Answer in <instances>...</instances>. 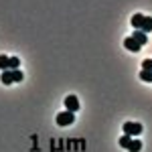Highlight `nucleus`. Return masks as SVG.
<instances>
[{
    "mask_svg": "<svg viewBox=\"0 0 152 152\" xmlns=\"http://www.w3.org/2000/svg\"><path fill=\"white\" fill-rule=\"evenodd\" d=\"M132 39H134L140 47H144V45L148 43V35H146V33H142V31H136V33L132 35Z\"/></svg>",
    "mask_w": 152,
    "mask_h": 152,
    "instance_id": "5",
    "label": "nucleus"
},
{
    "mask_svg": "<svg viewBox=\"0 0 152 152\" xmlns=\"http://www.w3.org/2000/svg\"><path fill=\"white\" fill-rule=\"evenodd\" d=\"M75 122V114L73 112H61V114H57V124L59 126H71Z\"/></svg>",
    "mask_w": 152,
    "mask_h": 152,
    "instance_id": "2",
    "label": "nucleus"
},
{
    "mask_svg": "<svg viewBox=\"0 0 152 152\" xmlns=\"http://www.w3.org/2000/svg\"><path fill=\"white\" fill-rule=\"evenodd\" d=\"M128 150L130 152H140L142 150V142L140 140H132V142H130V146H128Z\"/></svg>",
    "mask_w": 152,
    "mask_h": 152,
    "instance_id": "10",
    "label": "nucleus"
},
{
    "mask_svg": "<svg viewBox=\"0 0 152 152\" xmlns=\"http://www.w3.org/2000/svg\"><path fill=\"white\" fill-rule=\"evenodd\" d=\"M124 47L128 49V51H134V53H138V51H140V45H138V43H136V41H134V39H132V37H128V39H124Z\"/></svg>",
    "mask_w": 152,
    "mask_h": 152,
    "instance_id": "4",
    "label": "nucleus"
},
{
    "mask_svg": "<svg viewBox=\"0 0 152 152\" xmlns=\"http://www.w3.org/2000/svg\"><path fill=\"white\" fill-rule=\"evenodd\" d=\"M79 107H81V104H79L77 95H67V97H65V110H67V112H73V114H75Z\"/></svg>",
    "mask_w": 152,
    "mask_h": 152,
    "instance_id": "3",
    "label": "nucleus"
},
{
    "mask_svg": "<svg viewBox=\"0 0 152 152\" xmlns=\"http://www.w3.org/2000/svg\"><path fill=\"white\" fill-rule=\"evenodd\" d=\"M140 79H142V81H146V83H150V81H152V71L142 69V71H140Z\"/></svg>",
    "mask_w": 152,
    "mask_h": 152,
    "instance_id": "11",
    "label": "nucleus"
},
{
    "mask_svg": "<svg viewBox=\"0 0 152 152\" xmlns=\"http://www.w3.org/2000/svg\"><path fill=\"white\" fill-rule=\"evenodd\" d=\"M18 67H20V59H18V57H8V69L16 71Z\"/></svg>",
    "mask_w": 152,
    "mask_h": 152,
    "instance_id": "9",
    "label": "nucleus"
},
{
    "mask_svg": "<svg viewBox=\"0 0 152 152\" xmlns=\"http://www.w3.org/2000/svg\"><path fill=\"white\" fill-rule=\"evenodd\" d=\"M142 124L138 122H126L124 124V134H128V136H140L142 134Z\"/></svg>",
    "mask_w": 152,
    "mask_h": 152,
    "instance_id": "1",
    "label": "nucleus"
},
{
    "mask_svg": "<svg viewBox=\"0 0 152 152\" xmlns=\"http://www.w3.org/2000/svg\"><path fill=\"white\" fill-rule=\"evenodd\" d=\"M142 23H144V14H134V16H132V26H134V28H136V31H140L142 28Z\"/></svg>",
    "mask_w": 152,
    "mask_h": 152,
    "instance_id": "7",
    "label": "nucleus"
},
{
    "mask_svg": "<svg viewBox=\"0 0 152 152\" xmlns=\"http://www.w3.org/2000/svg\"><path fill=\"white\" fill-rule=\"evenodd\" d=\"M140 31H142V33H146V35L152 31V16H144V23H142Z\"/></svg>",
    "mask_w": 152,
    "mask_h": 152,
    "instance_id": "8",
    "label": "nucleus"
},
{
    "mask_svg": "<svg viewBox=\"0 0 152 152\" xmlns=\"http://www.w3.org/2000/svg\"><path fill=\"white\" fill-rule=\"evenodd\" d=\"M0 69L8 71V55H0Z\"/></svg>",
    "mask_w": 152,
    "mask_h": 152,
    "instance_id": "13",
    "label": "nucleus"
},
{
    "mask_svg": "<svg viewBox=\"0 0 152 152\" xmlns=\"http://www.w3.org/2000/svg\"><path fill=\"white\" fill-rule=\"evenodd\" d=\"M0 79H2V83H4V85H10V83H14V73H12L10 69H8V71H2Z\"/></svg>",
    "mask_w": 152,
    "mask_h": 152,
    "instance_id": "6",
    "label": "nucleus"
},
{
    "mask_svg": "<svg viewBox=\"0 0 152 152\" xmlns=\"http://www.w3.org/2000/svg\"><path fill=\"white\" fill-rule=\"evenodd\" d=\"M130 142H132V136L124 134V136L120 138V146H122V148H128V146H130Z\"/></svg>",
    "mask_w": 152,
    "mask_h": 152,
    "instance_id": "12",
    "label": "nucleus"
},
{
    "mask_svg": "<svg viewBox=\"0 0 152 152\" xmlns=\"http://www.w3.org/2000/svg\"><path fill=\"white\" fill-rule=\"evenodd\" d=\"M142 69L152 71V59H144V63H142Z\"/></svg>",
    "mask_w": 152,
    "mask_h": 152,
    "instance_id": "14",
    "label": "nucleus"
}]
</instances>
